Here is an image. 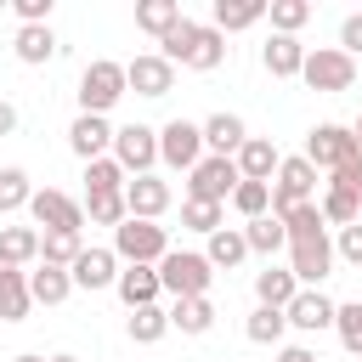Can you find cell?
<instances>
[{
  "label": "cell",
  "mask_w": 362,
  "mask_h": 362,
  "mask_svg": "<svg viewBox=\"0 0 362 362\" xmlns=\"http://www.w3.org/2000/svg\"><path fill=\"white\" fill-rule=\"evenodd\" d=\"M158 45H164L158 57H164L170 68L181 62V68H198V74L221 68V57H226V34H221L215 23H187V17H181V23L158 40Z\"/></svg>",
  "instance_id": "obj_1"
},
{
  "label": "cell",
  "mask_w": 362,
  "mask_h": 362,
  "mask_svg": "<svg viewBox=\"0 0 362 362\" xmlns=\"http://www.w3.org/2000/svg\"><path fill=\"white\" fill-rule=\"evenodd\" d=\"M113 255L130 260V266H158L170 255V238H164L158 221H130L124 215V226H113Z\"/></svg>",
  "instance_id": "obj_2"
},
{
  "label": "cell",
  "mask_w": 362,
  "mask_h": 362,
  "mask_svg": "<svg viewBox=\"0 0 362 362\" xmlns=\"http://www.w3.org/2000/svg\"><path fill=\"white\" fill-rule=\"evenodd\" d=\"M209 277H215V266H209L204 255H192V249H170V255L158 260V283H164V294H175V300H198V294L209 288Z\"/></svg>",
  "instance_id": "obj_3"
},
{
  "label": "cell",
  "mask_w": 362,
  "mask_h": 362,
  "mask_svg": "<svg viewBox=\"0 0 362 362\" xmlns=\"http://www.w3.org/2000/svg\"><path fill=\"white\" fill-rule=\"evenodd\" d=\"M124 96V62H107V57H96L85 74H79V113H102L107 119V107Z\"/></svg>",
  "instance_id": "obj_4"
},
{
  "label": "cell",
  "mask_w": 362,
  "mask_h": 362,
  "mask_svg": "<svg viewBox=\"0 0 362 362\" xmlns=\"http://www.w3.org/2000/svg\"><path fill=\"white\" fill-rule=\"evenodd\" d=\"M113 164H119L124 175H153V164H158V130H153V124H124V130H113Z\"/></svg>",
  "instance_id": "obj_5"
},
{
  "label": "cell",
  "mask_w": 362,
  "mask_h": 362,
  "mask_svg": "<svg viewBox=\"0 0 362 362\" xmlns=\"http://www.w3.org/2000/svg\"><path fill=\"white\" fill-rule=\"evenodd\" d=\"M300 79H305L311 90H351V85H356V62H351L339 45H322V51H305Z\"/></svg>",
  "instance_id": "obj_6"
},
{
  "label": "cell",
  "mask_w": 362,
  "mask_h": 362,
  "mask_svg": "<svg viewBox=\"0 0 362 362\" xmlns=\"http://www.w3.org/2000/svg\"><path fill=\"white\" fill-rule=\"evenodd\" d=\"M356 153H362V147H356V136H351L345 124H317L300 158H305L311 170H328V175H334V170H339V164H351Z\"/></svg>",
  "instance_id": "obj_7"
},
{
  "label": "cell",
  "mask_w": 362,
  "mask_h": 362,
  "mask_svg": "<svg viewBox=\"0 0 362 362\" xmlns=\"http://www.w3.org/2000/svg\"><path fill=\"white\" fill-rule=\"evenodd\" d=\"M187 175H192V181H187V198H204V204H226V198H232V187L243 181V175H238V164H232V158H215V153H204Z\"/></svg>",
  "instance_id": "obj_8"
},
{
  "label": "cell",
  "mask_w": 362,
  "mask_h": 362,
  "mask_svg": "<svg viewBox=\"0 0 362 362\" xmlns=\"http://www.w3.org/2000/svg\"><path fill=\"white\" fill-rule=\"evenodd\" d=\"M294 204H317V170L305 158H283L272 181V215H288Z\"/></svg>",
  "instance_id": "obj_9"
},
{
  "label": "cell",
  "mask_w": 362,
  "mask_h": 362,
  "mask_svg": "<svg viewBox=\"0 0 362 362\" xmlns=\"http://www.w3.org/2000/svg\"><path fill=\"white\" fill-rule=\"evenodd\" d=\"M158 158H164L170 170H192V164L204 158V130H198L192 119H170V124L158 130Z\"/></svg>",
  "instance_id": "obj_10"
},
{
  "label": "cell",
  "mask_w": 362,
  "mask_h": 362,
  "mask_svg": "<svg viewBox=\"0 0 362 362\" xmlns=\"http://www.w3.org/2000/svg\"><path fill=\"white\" fill-rule=\"evenodd\" d=\"M288 272H294L300 288H305V283H322V277L334 272V243H328V232L294 238V243H288Z\"/></svg>",
  "instance_id": "obj_11"
},
{
  "label": "cell",
  "mask_w": 362,
  "mask_h": 362,
  "mask_svg": "<svg viewBox=\"0 0 362 362\" xmlns=\"http://www.w3.org/2000/svg\"><path fill=\"white\" fill-rule=\"evenodd\" d=\"M124 90H136V96H170L175 90V68L158 51H141L136 62H124Z\"/></svg>",
  "instance_id": "obj_12"
},
{
  "label": "cell",
  "mask_w": 362,
  "mask_h": 362,
  "mask_svg": "<svg viewBox=\"0 0 362 362\" xmlns=\"http://www.w3.org/2000/svg\"><path fill=\"white\" fill-rule=\"evenodd\" d=\"M28 215H34L45 232H79V226H85V209H79L68 192H57V187L34 192V198H28Z\"/></svg>",
  "instance_id": "obj_13"
},
{
  "label": "cell",
  "mask_w": 362,
  "mask_h": 362,
  "mask_svg": "<svg viewBox=\"0 0 362 362\" xmlns=\"http://www.w3.org/2000/svg\"><path fill=\"white\" fill-rule=\"evenodd\" d=\"M164 209H170V181H158V175L124 181V215L130 221H158Z\"/></svg>",
  "instance_id": "obj_14"
},
{
  "label": "cell",
  "mask_w": 362,
  "mask_h": 362,
  "mask_svg": "<svg viewBox=\"0 0 362 362\" xmlns=\"http://www.w3.org/2000/svg\"><path fill=\"white\" fill-rule=\"evenodd\" d=\"M283 317H288V328H300V334H322V328H334V300H328L322 288H300V294L283 305Z\"/></svg>",
  "instance_id": "obj_15"
},
{
  "label": "cell",
  "mask_w": 362,
  "mask_h": 362,
  "mask_svg": "<svg viewBox=\"0 0 362 362\" xmlns=\"http://www.w3.org/2000/svg\"><path fill=\"white\" fill-rule=\"evenodd\" d=\"M68 147L90 164V158H107L113 153V124L102 119V113H79L74 119V130H68Z\"/></svg>",
  "instance_id": "obj_16"
},
{
  "label": "cell",
  "mask_w": 362,
  "mask_h": 362,
  "mask_svg": "<svg viewBox=\"0 0 362 362\" xmlns=\"http://www.w3.org/2000/svg\"><path fill=\"white\" fill-rule=\"evenodd\" d=\"M68 277H74V288H107V283H119V255L113 249H79Z\"/></svg>",
  "instance_id": "obj_17"
},
{
  "label": "cell",
  "mask_w": 362,
  "mask_h": 362,
  "mask_svg": "<svg viewBox=\"0 0 362 362\" xmlns=\"http://www.w3.org/2000/svg\"><path fill=\"white\" fill-rule=\"evenodd\" d=\"M260 62H266L272 79H300V68H305V45H300L294 34H272L266 51H260Z\"/></svg>",
  "instance_id": "obj_18"
},
{
  "label": "cell",
  "mask_w": 362,
  "mask_h": 362,
  "mask_svg": "<svg viewBox=\"0 0 362 362\" xmlns=\"http://www.w3.org/2000/svg\"><path fill=\"white\" fill-rule=\"evenodd\" d=\"M198 130H204V147H209L215 158H232V153L249 141V130H243V119H238V113H209Z\"/></svg>",
  "instance_id": "obj_19"
},
{
  "label": "cell",
  "mask_w": 362,
  "mask_h": 362,
  "mask_svg": "<svg viewBox=\"0 0 362 362\" xmlns=\"http://www.w3.org/2000/svg\"><path fill=\"white\" fill-rule=\"evenodd\" d=\"M232 164H238V175H243V181H272L283 158H277V147H272L266 136H249V141L232 153Z\"/></svg>",
  "instance_id": "obj_20"
},
{
  "label": "cell",
  "mask_w": 362,
  "mask_h": 362,
  "mask_svg": "<svg viewBox=\"0 0 362 362\" xmlns=\"http://www.w3.org/2000/svg\"><path fill=\"white\" fill-rule=\"evenodd\" d=\"M119 300L136 311V305H158V294H164V283H158V266H124L119 272Z\"/></svg>",
  "instance_id": "obj_21"
},
{
  "label": "cell",
  "mask_w": 362,
  "mask_h": 362,
  "mask_svg": "<svg viewBox=\"0 0 362 362\" xmlns=\"http://www.w3.org/2000/svg\"><path fill=\"white\" fill-rule=\"evenodd\" d=\"M68 294H74V277H68L62 266H45V260H40V266L28 272V300H34V305H62Z\"/></svg>",
  "instance_id": "obj_22"
},
{
  "label": "cell",
  "mask_w": 362,
  "mask_h": 362,
  "mask_svg": "<svg viewBox=\"0 0 362 362\" xmlns=\"http://www.w3.org/2000/svg\"><path fill=\"white\" fill-rule=\"evenodd\" d=\"M28 260H40V232L34 226H0V266L23 272Z\"/></svg>",
  "instance_id": "obj_23"
},
{
  "label": "cell",
  "mask_w": 362,
  "mask_h": 362,
  "mask_svg": "<svg viewBox=\"0 0 362 362\" xmlns=\"http://www.w3.org/2000/svg\"><path fill=\"white\" fill-rule=\"evenodd\" d=\"M28 272H11V266H0V322H23L28 317Z\"/></svg>",
  "instance_id": "obj_24"
},
{
  "label": "cell",
  "mask_w": 362,
  "mask_h": 362,
  "mask_svg": "<svg viewBox=\"0 0 362 362\" xmlns=\"http://www.w3.org/2000/svg\"><path fill=\"white\" fill-rule=\"evenodd\" d=\"M17 57H23L28 68L51 62V57H57V34H51V23H23V28H17Z\"/></svg>",
  "instance_id": "obj_25"
},
{
  "label": "cell",
  "mask_w": 362,
  "mask_h": 362,
  "mask_svg": "<svg viewBox=\"0 0 362 362\" xmlns=\"http://www.w3.org/2000/svg\"><path fill=\"white\" fill-rule=\"evenodd\" d=\"M255 294H260V305L283 311V305L300 294V283H294V272H288V266H266V272L255 277Z\"/></svg>",
  "instance_id": "obj_26"
},
{
  "label": "cell",
  "mask_w": 362,
  "mask_h": 362,
  "mask_svg": "<svg viewBox=\"0 0 362 362\" xmlns=\"http://www.w3.org/2000/svg\"><path fill=\"white\" fill-rule=\"evenodd\" d=\"M243 255H249V243H243V232H238V226L209 232V249H204V260H209V266L232 272V266H243Z\"/></svg>",
  "instance_id": "obj_27"
},
{
  "label": "cell",
  "mask_w": 362,
  "mask_h": 362,
  "mask_svg": "<svg viewBox=\"0 0 362 362\" xmlns=\"http://www.w3.org/2000/svg\"><path fill=\"white\" fill-rule=\"evenodd\" d=\"M170 328H181V334H209V328H215V305H209V294H198V300H175V305H170Z\"/></svg>",
  "instance_id": "obj_28"
},
{
  "label": "cell",
  "mask_w": 362,
  "mask_h": 362,
  "mask_svg": "<svg viewBox=\"0 0 362 362\" xmlns=\"http://www.w3.org/2000/svg\"><path fill=\"white\" fill-rule=\"evenodd\" d=\"M266 17V0H215V28L232 34V28H255Z\"/></svg>",
  "instance_id": "obj_29"
},
{
  "label": "cell",
  "mask_w": 362,
  "mask_h": 362,
  "mask_svg": "<svg viewBox=\"0 0 362 362\" xmlns=\"http://www.w3.org/2000/svg\"><path fill=\"white\" fill-rule=\"evenodd\" d=\"M226 204H232L243 221H260V215H272V181H238Z\"/></svg>",
  "instance_id": "obj_30"
},
{
  "label": "cell",
  "mask_w": 362,
  "mask_h": 362,
  "mask_svg": "<svg viewBox=\"0 0 362 362\" xmlns=\"http://www.w3.org/2000/svg\"><path fill=\"white\" fill-rule=\"evenodd\" d=\"M317 215H322V226H356V221H362V204H356L345 187H328V192L317 198Z\"/></svg>",
  "instance_id": "obj_31"
},
{
  "label": "cell",
  "mask_w": 362,
  "mask_h": 362,
  "mask_svg": "<svg viewBox=\"0 0 362 362\" xmlns=\"http://www.w3.org/2000/svg\"><path fill=\"white\" fill-rule=\"evenodd\" d=\"M243 243H249V255H277V249L288 243V232H283L277 215H260V221L243 226Z\"/></svg>",
  "instance_id": "obj_32"
},
{
  "label": "cell",
  "mask_w": 362,
  "mask_h": 362,
  "mask_svg": "<svg viewBox=\"0 0 362 362\" xmlns=\"http://www.w3.org/2000/svg\"><path fill=\"white\" fill-rule=\"evenodd\" d=\"M164 334H170V311L164 305H136L130 311V339L136 345H158Z\"/></svg>",
  "instance_id": "obj_33"
},
{
  "label": "cell",
  "mask_w": 362,
  "mask_h": 362,
  "mask_svg": "<svg viewBox=\"0 0 362 362\" xmlns=\"http://www.w3.org/2000/svg\"><path fill=\"white\" fill-rule=\"evenodd\" d=\"M175 23H181V6H175V0H141V6H136V28H147V34H158V40H164Z\"/></svg>",
  "instance_id": "obj_34"
},
{
  "label": "cell",
  "mask_w": 362,
  "mask_h": 362,
  "mask_svg": "<svg viewBox=\"0 0 362 362\" xmlns=\"http://www.w3.org/2000/svg\"><path fill=\"white\" fill-rule=\"evenodd\" d=\"M28 198H34V181H28V170L6 164V170H0V215H11V209H28Z\"/></svg>",
  "instance_id": "obj_35"
},
{
  "label": "cell",
  "mask_w": 362,
  "mask_h": 362,
  "mask_svg": "<svg viewBox=\"0 0 362 362\" xmlns=\"http://www.w3.org/2000/svg\"><path fill=\"white\" fill-rule=\"evenodd\" d=\"M79 249H85L79 232H45V238H40V260H45V266H62V272L79 260Z\"/></svg>",
  "instance_id": "obj_36"
},
{
  "label": "cell",
  "mask_w": 362,
  "mask_h": 362,
  "mask_svg": "<svg viewBox=\"0 0 362 362\" xmlns=\"http://www.w3.org/2000/svg\"><path fill=\"white\" fill-rule=\"evenodd\" d=\"M266 17H272L277 34H300V28L311 23V6H305V0H266Z\"/></svg>",
  "instance_id": "obj_37"
},
{
  "label": "cell",
  "mask_w": 362,
  "mask_h": 362,
  "mask_svg": "<svg viewBox=\"0 0 362 362\" xmlns=\"http://www.w3.org/2000/svg\"><path fill=\"white\" fill-rule=\"evenodd\" d=\"M90 192H124V170L113 164V153L85 164V198H90Z\"/></svg>",
  "instance_id": "obj_38"
},
{
  "label": "cell",
  "mask_w": 362,
  "mask_h": 362,
  "mask_svg": "<svg viewBox=\"0 0 362 362\" xmlns=\"http://www.w3.org/2000/svg\"><path fill=\"white\" fill-rule=\"evenodd\" d=\"M334 328H339V345H345L351 356H362V300L334 305Z\"/></svg>",
  "instance_id": "obj_39"
},
{
  "label": "cell",
  "mask_w": 362,
  "mask_h": 362,
  "mask_svg": "<svg viewBox=\"0 0 362 362\" xmlns=\"http://www.w3.org/2000/svg\"><path fill=\"white\" fill-rule=\"evenodd\" d=\"M85 215L96 226H124V192H90L85 198Z\"/></svg>",
  "instance_id": "obj_40"
},
{
  "label": "cell",
  "mask_w": 362,
  "mask_h": 362,
  "mask_svg": "<svg viewBox=\"0 0 362 362\" xmlns=\"http://www.w3.org/2000/svg\"><path fill=\"white\" fill-rule=\"evenodd\" d=\"M277 221H283L288 243H294V238H317V232H328V226H322V215H317V204H294V209H288V215H277Z\"/></svg>",
  "instance_id": "obj_41"
},
{
  "label": "cell",
  "mask_w": 362,
  "mask_h": 362,
  "mask_svg": "<svg viewBox=\"0 0 362 362\" xmlns=\"http://www.w3.org/2000/svg\"><path fill=\"white\" fill-rule=\"evenodd\" d=\"M283 328H288V317H283V311H272V305H260V311L249 317V328H243V334H249L255 345H277V339H283Z\"/></svg>",
  "instance_id": "obj_42"
},
{
  "label": "cell",
  "mask_w": 362,
  "mask_h": 362,
  "mask_svg": "<svg viewBox=\"0 0 362 362\" xmlns=\"http://www.w3.org/2000/svg\"><path fill=\"white\" fill-rule=\"evenodd\" d=\"M181 221H187L192 232H204V238H209V232H221V204H204V198H187V204H181Z\"/></svg>",
  "instance_id": "obj_43"
},
{
  "label": "cell",
  "mask_w": 362,
  "mask_h": 362,
  "mask_svg": "<svg viewBox=\"0 0 362 362\" xmlns=\"http://www.w3.org/2000/svg\"><path fill=\"white\" fill-rule=\"evenodd\" d=\"M334 255H339V260H351V266H362V221H356V226H339Z\"/></svg>",
  "instance_id": "obj_44"
},
{
  "label": "cell",
  "mask_w": 362,
  "mask_h": 362,
  "mask_svg": "<svg viewBox=\"0 0 362 362\" xmlns=\"http://www.w3.org/2000/svg\"><path fill=\"white\" fill-rule=\"evenodd\" d=\"M339 51H345V57H351V62H356V57H362V11H351V17H345V23H339Z\"/></svg>",
  "instance_id": "obj_45"
},
{
  "label": "cell",
  "mask_w": 362,
  "mask_h": 362,
  "mask_svg": "<svg viewBox=\"0 0 362 362\" xmlns=\"http://www.w3.org/2000/svg\"><path fill=\"white\" fill-rule=\"evenodd\" d=\"M328 187H345V192H351V198H356V204H362V153H356V158H351V164H339V170H334V181H328Z\"/></svg>",
  "instance_id": "obj_46"
},
{
  "label": "cell",
  "mask_w": 362,
  "mask_h": 362,
  "mask_svg": "<svg viewBox=\"0 0 362 362\" xmlns=\"http://www.w3.org/2000/svg\"><path fill=\"white\" fill-rule=\"evenodd\" d=\"M11 6H17L23 23H45V17H51V0H11Z\"/></svg>",
  "instance_id": "obj_47"
},
{
  "label": "cell",
  "mask_w": 362,
  "mask_h": 362,
  "mask_svg": "<svg viewBox=\"0 0 362 362\" xmlns=\"http://www.w3.org/2000/svg\"><path fill=\"white\" fill-rule=\"evenodd\" d=\"M277 362H317V356H311L305 345H283V351H277Z\"/></svg>",
  "instance_id": "obj_48"
},
{
  "label": "cell",
  "mask_w": 362,
  "mask_h": 362,
  "mask_svg": "<svg viewBox=\"0 0 362 362\" xmlns=\"http://www.w3.org/2000/svg\"><path fill=\"white\" fill-rule=\"evenodd\" d=\"M11 130H17V107L0 96V136H11Z\"/></svg>",
  "instance_id": "obj_49"
},
{
  "label": "cell",
  "mask_w": 362,
  "mask_h": 362,
  "mask_svg": "<svg viewBox=\"0 0 362 362\" xmlns=\"http://www.w3.org/2000/svg\"><path fill=\"white\" fill-rule=\"evenodd\" d=\"M351 136H356V147H362V119H356V124H351Z\"/></svg>",
  "instance_id": "obj_50"
},
{
  "label": "cell",
  "mask_w": 362,
  "mask_h": 362,
  "mask_svg": "<svg viewBox=\"0 0 362 362\" xmlns=\"http://www.w3.org/2000/svg\"><path fill=\"white\" fill-rule=\"evenodd\" d=\"M17 362H45V356H34V351H28V356H17Z\"/></svg>",
  "instance_id": "obj_51"
},
{
  "label": "cell",
  "mask_w": 362,
  "mask_h": 362,
  "mask_svg": "<svg viewBox=\"0 0 362 362\" xmlns=\"http://www.w3.org/2000/svg\"><path fill=\"white\" fill-rule=\"evenodd\" d=\"M45 362H79V356H45Z\"/></svg>",
  "instance_id": "obj_52"
}]
</instances>
